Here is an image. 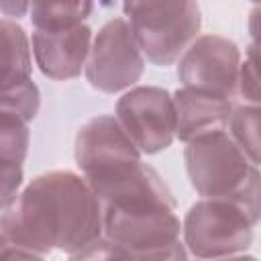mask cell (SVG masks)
I'll return each mask as SVG.
<instances>
[{"label": "cell", "mask_w": 261, "mask_h": 261, "mask_svg": "<svg viewBox=\"0 0 261 261\" xmlns=\"http://www.w3.org/2000/svg\"><path fill=\"white\" fill-rule=\"evenodd\" d=\"M102 234V202L73 171H47L2 206L4 257H45L53 249L71 257Z\"/></svg>", "instance_id": "cell-1"}, {"label": "cell", "mask_w": 261, "mask_h": 261, "mask_svg": "<svg viewBox=\"0 0 261 261\" xmlns=\"http://www.w3.org/2000/svg\"><path fill=\"white\" fill-rule=\"evenodd\" d=\"M104 234L128 259H184L175 202L159 173L143 161L98 192Z\"/></svg>", "instance_id": "cell-2"}, {"label": "cell", "mask_w": 261, "mask_h": 261, "mask_svg": "<svg viewBox=\"0 0 261 261\" xmlns=\"http://www.w3.org/2000/svg\"><path fill=\"white\" fill-rule=\"evenodd\" d=\"M184 159L190 184L202 198L228 200L253 224L261 220V171L230 133L216 130L188 141Z\"/></svg>", "instance_id": "cell-3"}, {"label": "cell", "mask_w": 261, "mask_h": 261, "mask_svg": "<svg viewBox=\"0 0 261 261\" xmlns=\"http://www.w3.org/2000/svg\"><path fill=\"white\" fill-rule=\"evenodd\" d=\"M124 14L143 55L163 67L181 57L202 27L196 0H143Z\"/></svg>", "instance_id": "cell-4"}, {"label": "cell", "mask_w": 261, "mask_h": 261, "mask_svg": "<svg viewBox=\"0 0 261 261\" xmlns=\"http://www.w3.org/2000/svg\"><path fill=\"white\" fill-rule=\"evenodd\" d=\"M181 228L186 247L202 259L239 257L253 243L249 216L222 198H202L192 204Z\"/></svg>", "instance_id": "cell-5"}, {"label": "cell", "mask_w": 261, "mask_h": 261, "mask_svg": "<svg viewBox=\"0 0 261 261\" xmlns=\"http://www.w3.org/2000/svg\"><path fill=\"white\" fill-rule=\"evenodd\" d=\"M75 163L88 184L98 188L141 163V149L116 116L98 114L77 130Z\"/></svg>", "instance_id": "cell-6"}, {"label": "cell", "mask_w": 261, "mask_h": 261, "mask_svg": "<svg viewBox=\"0 0 261 261\" xmlns=\"http://www.w3.org/2000/svg\"><path fill=\"white\" fill-rule=\"evenodd\" d=\"M145 55L124 18L108 20L92 41L86 77L92 88L116 94L130 88L143 75Z\"/></svg>", "instance_id": "cell-7"}, {"label": "cell", "mask_w": 261, "mask_h": 261, "mask_svg": "<svg viewBox=\"0 0 261 261\" xmlns=\"http://www.w3.org/2000/svg\"><path fill=\"white\" fill-rule=\"evenodd\" d=\"M241 51L234 41L220 35H202L181 53L177 77L184 86L232 98L239 90Z\"/></svg>", "instance_id": "cell-8"}, {"label": "cell", "mask_w": 261, "mask_h": 261, "mask_svg": "<svg viewBox=\"0 0 261 261\" xmlns=\"http://www.w3.org/2000/svg\"><path fill=\"white\" fill-rule=\"evenodd\" d=\"M116 118L147 155L167 149L175 137L173 96L157 86H139L122 94L116 102Z\"/></svg>", "instance_id": "cell-9"}, {"label": "cell", "mask_w": 261, "mask_h": 261, "mask_svg": "<svg viewBox=\"0 0 261 261\" xmlns=\"http://www.w3.org/2000/svg\"><path fill=\"white\" fill-rule=\"evenodd\" d=\"M92 49V31L88 24H73L63 29H35L33 55L51 80H71L82 73Z\"/></svg>", "instance_id": "cell-10"}, {"label": "cell", "mask_w": 261, "mask_h": 261, "mask_svg": "<svg viewBox=\"0 0 261 261\" xmlns=\"http://www.w3.org/2000/svg\"><path fill=\"white\" fill-rule=\"evenodd\" d=\"M173 104L175 137L184 143L208 133L224 130L232 114V104L228 98L200 92L188 86L173 92Z\"/></svg>", "instance_id": "cell-11"}, {"label": "cell", "mask_w": 261, "mask_h": 261, "mask_svg": "<svg viewBox=\"0 0 261 261\" xmlns=\"http://www.w3.org/2000/svg\"><path fill=\"white\" fill-rule=\"evenodd\" d=\"M0 33H2V43H0L2 77L0 80L4 90L31 80V49H29V37L24 29L12 18L8 16L2 18Z\"/></svg>", "instance_id": "cell-12"}, {"label": "cell", "mask_w": 261, "mask_h": 261, "mask_svg": "<svg viewBox=\"0 0 261 261\" xmlns=\"http://www.w3.org/2000/svg\"><path fill=\"white\" fill-rule=\"evenodd\" d=\"M96 0H31L35 29H63L82 24L94 10Z\"/></svg>", "instance_id": "cell-13"}, {"label": "cell", "mask_w": 261, "mask_h": 261, "mask_svg": "<svg viewBox=\"0 0 261 261\" xmlns=\"http://www.w3.org/2000/svg\"><path fill=\"white\" fill-rule=\"evenodd\" d=\"M228 128L245 155L255 165H261V104L245 102L232 108Z\"/></svg>", "instance_id": "cell-14"}, {"label": "cell", "mask_w": 261, "mask_h": 261, "mask_svg": "<svg viewBox=\"0 0 261 261\" xmlns=\"http://www.w3.org/2000/svg\"><path fill=\"white\" fill-rule=\"evenodd\" d=\"M29 122L2 110L0 116V163L2 167H22L29 153Z\"/></svg>", "instance_id": "cell-15"}, {"label": "cell", "mask_w": 261, "mask_h": 261, "mask_svg": "<svg viewBox=\"0 0 261 261\" xmlns=\"http://www.w3.org/2000/svg\"><path fill=\"white\" fill-rule=\"evenodd\" d=\"M39 104H41V94L39 88L33 84V80L2 90V110L20 116L27 122H31L37 116Z\"/></svg>", "instance_id": "cell-16"}, {"label": "cell", "mask_w": 261, "mask_h": 261, "mask_svg": "<svg viewBox=\"0 0 261 261\" xmlns=\"http://www.w3.org/2000/svg\"><path fill=\"white\" fill-rule=\"evenodd\" d=\"M241 98L249 104H261V47L249 45L245 59L241 61L239 71V90Z\"/></svg>", "instance_id": "cell-17"}, {"label": "cell", "mask_w": 261, "mask_h": 261, "mask_svg": "<svg viewBox=\"0 0 261 261\" xmlns=\"http://www.w3.org/2000/svg\"><path fill=\"white\" fill-rule=\"evenodd\" d=\"M2 14L8 18H20L31 10V0H0Z\"/></svg>", "instance_id": "cell-18"}, {"label": "cell", "mask_w": 261, "mask_h": 261, "mask_svg": "<svg viewBox=\"0 0 261 261\" xmlns=\"http://www.w3.org/2000/svg\"><path fill=\"white\" fill-rule=\"evenodd\" d=\"M249 33H251V43L261 47V4H257L251 14H249Z\"/></svg>", "instance_id": "cell-19"}, {"label": "cell", "mask_w": 261, "mask_h": 261, "mask_svg": "<svg viewBox=\"0 0 261 261\" xmlns=\"http://www.w3.org/2000/svg\"><path fill=\"white\" fill-rule=\"evenodd\" d=\"M139 2H143V0H122V10L135 6V4H139Z\"/></svg>", "instance_id": "cell-20"}, {"label": "cell", "mask_w": 261, "mask_h": 261, "mask_svg": "<svg viewBox=\"0 0 261 261\" xmlns=\"http://www.w3.org/2000/svg\"><path fill=\"white\" fill-rule=\"evenodd\" d=\"M251 2H255V4H261V0H251Z\"/></svg>", "instance_id": "cell-21"}]
</instances>
